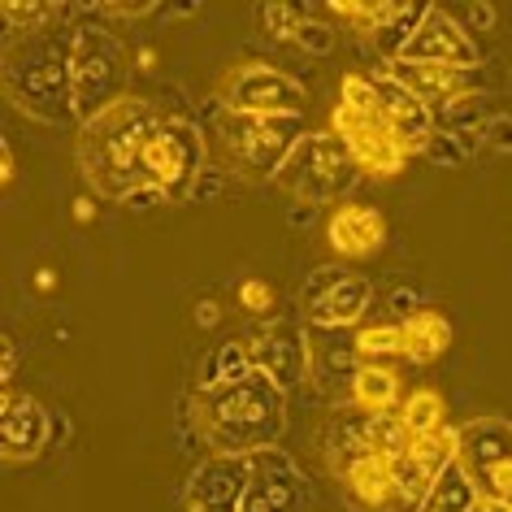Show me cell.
Segmentation results:
<instances>
[{
  "instance_id": "1",
  "label": "cell",
  "mask_w": 512,
  "mask_h": 512,
  "mask_svg": "<svg viewBox=\"0 0 512 512\" xmlns=\"http://www.w3.org/2000/svg\"><path fill=\"white\" fill-rule=\"evenodd\" d=\"M161 122H165V109L135 92L122 96L118 105H109L105 113H96L92 122H83L79 144H74L83 183L100 200H118V204L131 200L139 187H148L144 148Z\"/></svg>"
},
{
  "instance_id": "2",
  "label": "cell",
  "mask_w": 512,
  "mask_h": 512,
  "mask_svg": "<svg viewBox=\"0 0 512 512\" xmlns=\"http://www.w3.org/2000/svg\"><path fill=\"white\" fill-rule=\"evenodd\" d=\"M196 434L217 456H252L278 447L287 430V391L270 374L252 369L235 382L200 387L191 400Z\"/></svg>"
},
{
  "instance_id": "3",
  "label": "cell",
  "mask_w": 512,
  "mask_h": 512,
  "mask_svg": "<svg viewBox=\"0 0 512 512\" xmlns=\"http://www.w3.org/2000/svg\"><path fill=\"white\" fill-rule=\"evenodd\" d=\"M5 96L18 113L40 126H74L70 92V27L40 35H9L5 44Z\"/></svg>"
},
{
  "instance_id": "4",
  "label": "cell",
  "mask_w": 512,
  "mask_h": 512,
  "mask_svg": "<svg viewBox=\"0 0 512 512\" xmlns=\"http://www.w3.org/2000/svg\"><path fill=\"white\" fill-rule=\"evenodd\" d=\"M330 126L343 139V148L352 152L356 170L374 178H395L408 165V152L400 135L387 126V118L374 109V87L365 74H343L339 83V105L330 113Z\"/></svg>"
},
{
  "instance_id": "5",
  "label": "cell",
  "mask_w": 512,
  "mask_h": 512,
  "mask_svg": "<svg viewBox=\"0 0 512 512\" xmlns=\"http://www.w3.org/2000/svg\"><path fill=\"white\" fill-rule=\"evenodd\" d=\"M126 83H131V61L118 35L96 22H70V92L79 126L131 96Z\"/></svg>"
},
{
  "instance_id": "6",
  "label": "cell",
  "mask_w": 512,
  "mask_h": 512,
  "mask_svg": "<svg viewBox=\"0 0 512 512\" xmlns=\"http://www.w3.org/2000/svg\"><path fill=\"white\" fill-rule=\"evenodd\" d=\"M309 135L304 118H261V113H226L217 118V144L235 174L252 183H274L296 144Z\"/></svg>"
},
{
  "instance_id": "7",
  "label": "cell",
  "mask_w": 512,
  "mask_h": 512,
  "mask_svg": "<svg viewBox=\"0 0 512 512\" xmlns=\"http://www.w3.org/2000/svg\"><path fill=\"white\" fill-rule=\"evenodd\" d=\"M356 178H361V170H356L352 152L343 148V139L335 131H309L296 144V152L287 157V165L278 170L274 183L291 200L322 209V204H335L348 196L356 187Z\"/></svg>"
},
{
  "instance_id": "8",
  "label": "cell",
  "mask_w": 512,
  "mask_h": 512,
  "mask_svg": "<svg viewBox=\"0 0 512 512\" xmlns=\"http://www.w3.org/2000/svg\"><path fill=\"white\" fill-rule=\"evenodd\" d=\"M204 157H209V148H204L200 126L191 118H165L144 148V174L152 187L165 191L170 204H183V200H191L200 174L209 170Z\"/></svg>"
},
{
  "instance_id": "9",
  "label": "cell",
  "mask_w": 512,
  "mask_h": 512,
  "mask_svg": "<svg viewBox=\"0 0 512 512\" xmlns=\"http://www.w3.org/2000/svg\"><path fill=\"white\" fill-rule=\"evenodd\" d=\"M217 105L226 113H261V118H304L309 92L291 74L265 61H239L217 83Z\"/></svg>"
},
{
  "instance_id": "10",
  "label": "cell",
  "mask_w": 512,
  "mask_h": 512,
  "mask_svg": "<svg viewBox=\"0 0 512 512\" xmlns=\"http://www.w3.org/2000/svg\"><path fill=\"white\" fill-rule=\"evenodd\" d=\"M252 369L270 374L283 391H296L300 382H309V335L296 317H274L243 335Z\"/></svg>"
},
{
  "instance_id": "11",
  "label": "cell",
  "mask_w": 512,
  "mask_h": 512,
  "mask_svg": "<svg viewBox=\"0 0 512 512\" xmlns=\"http://www.w3.org/2000/svg\"><path fill=\"white\" fill-rule=\"evenodd\" d=\"M248 460H252V478L239 512H309L313 486L283 447H265V452H252Z\"/></svg>"
},
{
  "instance_id": "12",
  "label": "cell",
  "mask_w": 512,
  "mask_h": 512,
  "mask_svg": "<svg viewBox=\"0 0 512 512\" xmlns=\"http://www.w3.org/2000/svg\"><path fill=\"white\" fill-rule=\"evenodd\" d=\"M400 61H408V66H460V70L486 66L482 53H478V40H473L443 5L426 9V18H421V27H417L413 40H408Z\"/></svg>"
},
{
  "instance_id": "13",
  "label": "cell",
  "mask_w": 512,
  "mask_h": 512,
  "mask_svg": "<svg viewBox=\"0 0 512 512\" xmlns=\"http://www.w3.org/2000/svg\"><path fill=\"white\" fill-rule=\"evenodd\" d=\"M387 74L395 83H404L430 113L486 96V66L460 70V66H408V61H387Z\"/></svg>"
},
{
  "instance_id": "14",
  "label": "cell",
  "mask_w": 512,
  "mask_h": 512,
  "mask_svg": "<svg viewBox=\"0 0 512 512\" xmlns=\"http://www.w3.org/2000/svg\"><path fill=\"white\" fill-rule=\"evenodd\" d=\"M252 478V460L248 456H209L204 465H196L183 495V512H239L243 491Z\"/></svg>"
},
{
  "instance_id": "15",
  "label": "cell",
  "mask_w": 512,
  "mask_h": 512,
  "mask_svg": "<svg viewBox=\"0 0 512 512\" xmlns=\"http://www.w3.org/2000/svg\"><path fill=\"white\" fill-rule=\"evenodd\" d=\"M53 439V417L27 391H5L0 400V452L9 465H31Z\"/></svg>"
},
{
  "instance_id": "16",
  "label": "cell",
  "mask_w": 512,
  "mask_h": 512,
  "mask_svg": "<svg viewBox=\"0 0 512 512\" xmlns=\"http://www.w3.org/2000/svg\"><path fill=\"white\" fill-rule=\"evenodd\" d=\"M326 243L335 248L339 261H365V256L382 252V243H387V217L374 204L343 200L326 222Z\"/></svg>"
},
{
  "instance_id": "17",
  "label": "cell",
  "mask_w": 512,
  "mask_h": 512,
  "mask_svg": "<svg viewBox=\"0 0 512 512\" xmlns=\"http://www.w3.org/2000/svg\"><path fill=\"white\" fill-rule=\"evenodd\" d=\"M369 87H374V109L387 118V126L395 135H400V144L408 152H421L426 148V139L434 135V113L421 105V100L408 92L404 83H395L391 74H374L369 79Z\"/></svg>"
},
{
  "instance_id": "18",
  "label": "cell",
  "mask_w": 512,
  "mask_h": 512,
  "mask_svg": "<svg viewBox=\"0 0 512 512\" xmlns=\"http://www.w3.org/2000/svg\"><path fill=\"white\" fill-rule=\"evenodd\" d=\"M356 369H361V356H356V339L352 335L309 326V382H317V391L322 395L352 391Z\"/></svg>"
},
{
  "instance_id": "19",
  "label": "cell",
  "mask_w": 512,
  "mask_h": 512,
  "mask_svg": "<svg viewBox=\"0 0 512 512\" xmlns=\"http://www.w3.org/2000/svg\"><path fill=\"white\" fill-rule=\"evenodd\" d=\"M512 460V421L504 417H473L460 426V447H456V465L469 473L473 486H482V478L495 465Z\"/></svg>"
},
{
  "instance_id": "20",
  "label": "cell",
  "mask_w": 512,
  "mask_h": 512,
  "mask_svg": "<svg viewBox=\"0 0 512 512\" xmlns=\"http://www.w3.org/2000/svg\"><path fill=\"white\" fill-rule=\"evenodd\" d=\"M339 482L348 499L365 512H400V495H395V473H391V456L365 452L348 460L339 469Z\"/></svg>"
},
{
  "instance_id": "21",
  "label": "cell",
  "mask_w": 512,
  "mask_h": 512,
  "mask_svg": "<svg viewBox=\"0 0 512 512\" xmlns=\"http://www.w3.org/2000/svg\"><path fill=\"white\" fill-rule=\"evenodd\" d=\"M374 304V283L361 274H348L343 283L330 291L326 300H317L313 309H304V326H322V330H352Z\"/></svg>"
},
{
  "instance_id": "22",
  "label": "cell",
  "mask_w": 512,
  "mask_h": 512,
  "mask_svg": "<svg viewBox=\"0 0 512 512\" xmlns=\"http://www.w3.org/2000/svg\"><path fill=\"white\" fill-rule=\"evenodd\" d=\"M348 404L361 408V413H400L404 404V391H400V374L395 369H387L382 361H361V369H356L352 378V391H348Z\"/></svg>"
},
{
  "instance_id": "23",
  "label": "cell",
  "mask_w": 512,
  "mask_h": 512,
  "mask_svg": "<svg viewBox=\"0 0 512 512\" xmlns=\"http://www.w3.org/2000/svg\"><path fill=\"white\" fill-rule=\"evenodd\" d=\"M400 330H404V352L400 356H408L413 365H430L452 348V322L434 309H417L408 322H400Z\"/></svg>"
},
{
  "instance_id": "24",
  "label": "cell",
  "mask_w": 512,
  "mask_h": 512,
  "mask_svg": "<svg viewBox=\"0 0 512 512\" xmlns=\"http://www.w3.org/2000/svg\"><path fill=\"white\" fill-rule=\"evenodd\" d=\"M0 14H5L14 35H40L48 27H61L70 18V5H57V0H5Z\"/></svg>"
},
{
  "instance_id": "25",
  "label": "cell",
  "mask_w": 512,
  "mask_h": 512,
  "mask_svg": "<svg viewBox=\"0 0 512 512\" xmlns=\"http://www.w3.org/2000/svg\"><path fill=\"white\" fill-rule=\"evenodd\" d=\"M473 499H478V486H473L469 473L452 460V465H447L439 478H434V486H430V495H426V504H421V512H469Z\"/></svg>"
},
{
  "instance_id": "26",
  "label": "cell",
  "mask_w": 512,
  "mask_h": 512,
  "mask_svg": "<svg viewBox=\"0 0 512 512\" xmlns=\"http://www.w3.org/2000/svg\"><path fill=\"white\" fill-rule=\"evenodd\" d=\"M426 0H400V5H395V14H391V22L387 27H382L378 35H374V48L387 61H400V53L408 48V40H413L417 35V27H421V18H426Z\"/></svg>"
},
{
  "instance_id": "27",
  "label": "cell",
  "mask_w": 512,
  "mask_h": 512,
  "mask_svg": "<svg viewBox=\"0 0 512 512\" xmlns=\"http://www.w3.org/2000/svg\"><path fill=\"white\" fill-rule=\"evenodd\" d=\"M391 473H395V495H400V512H421V504H426V495H430V486H434V473L421 465L413 452L391 456Z\"/></svg>"
},
{
  "instance_id": "28",
  "label": "cell",
  "mask_w": 512,
  "mask_h": 512,
  "mask_svg": "<svg viewBox=\"0 0 512 512\" xmlns=\"http://www.w3.org/2000/svg\"><path fill=\"white\" fill-rule=\"evenodd\" d=\"M456 447H460V430L456 426H439L430 434H413V443H408V452H413L421 465H426L434 478L456 460Z\"/></svg>"
},
{
  "instance_id": "29",
  "label": "cell",
  "mask_w": 512,
  "mask_h": 512,
  "mask_svg": "<svg viewBox=\"0 0 512 512\" xmlns=\"http://www.w3.org/2000/svg\"><path fill=\"white\" fill-rule=\"evenodd\" d=\"M400 421L408 426V434H430V430L447 426V404H443V395L430 391V387L413 391V395H408V400L400 404Z\"/></svg>"
},
{
  "instance_id": "30",
  "label": "cell",
  "mask_w": 512,
  "mask_h": 512,
  "mask_svg": "<svg viewBox=\"0 0 512 512\" xmlns=\"http://www.w3.org/2000/svg\"><path fill=\"white\" fill-rule=\"evenodd\" d=\"M395 5H400V0H335L330 9H335V14L348 22L352 31H361V35H369V40H374V35L391 22Z\"/></svg>"
},
{
  "instance_id": "31",
  "label": "cell",
  "mask_w": 512,
  "mask_h": 512,
  "mask_svg": "<svg viewBox=\"0 0 512 512\" xmlns=\"http://www.w3.org/2000/svg\"><path fill=\"white\" fill-rule=\"evenodd\" d=\"M243 374H252L248 348H243V339H226L222 348L209 356V365H204L200 387H213V382H235V378H243Z\"/></svg>"
},
{
  "instance_id": "32",
  "label": "cell",
  "mask_w": 512,
  "mask_h": 512,
  "mask_svg": "<svg viewBox=\"0 0 512 512\" xmlns=\"http://www.w3.org/2000/svg\"><path fill=\"white\" fill-rule=\"evenodd\" d=\"M352 339H356V356H361V361H382V356H400L404 352V330H400V322L361 326Z\"/></svg>"
},
{
  "instance_id": "33",
  "label": "cell",
  "mask_w": 512,
  "mask_h": 512,
  "mask_svg": "<svg viewBox=\"0 0 512 512\" xmlns=\"http://www.w3.org/2000/svg\"><path fill=\"white\" fill-rule=\"evenodd\" d=\"M408 443H413V434L400 421V413H382V417H369V452L378 456H400L408 452Z\"/></svg>"
},
{
  "instance_id": "34",
  "label": "cell",
  "mask_w": 512,
  "mask_h": 512,
  "mask_svg": "<svg viewBox=\"0 0 512 512\" xmlns=\"http://www.w3.org/2000/svg\"><path fill=\"white\" fill-rule=\"evenodd\" d=\"M261 27H265V35L270 40H287V44H296V35H300V27H304V14L296 5H261Z\"/></svg>"
},
{
  "instance_id": "35",
  "label": "cell",
  "mask_w": 512,
  "mask_h": 512,
  "mask_svg": "<svg viewBox=\"0 0 512 512\" xmlns=\"http://www.w3.org/2000/svg\"><path fill=\"white\" fill-rule=\"evenodd\" d=\"M343 278H348V270H339V265H322V270H313L309 278H304V287H300V313L313 309L317 300H326Z\"/></svg>"
},
{
  "instance_id": "36",
  "label": "cell",
  "mask_w": 512,
  "mask_h": 512,
  "mask_svg": "<svg viewBox=\"0 0 512 512\" xmlns=\"http://www.w3.org/2000/svg\"><path fill=\"white\" fill-rule=\"evenodd\" d=\"M296 48H304V53H313V57H330V53H335V27L304 18V27L296 35Z\"/></svg>"
},
{
  "instance_id": "37",
  "label": "cell",
  "mask_w": 512,
  "mask_h": 512,
  "mask_svg": "<svg viewBox=\"0 0 512 512\" xmlns=\"http://www.w3.org/2000/svg\"><path fill=\"white\" fill-rule=\"evenodd\" d=\"M421 152H426L430 161H439V165H452V170H456V165H465V161H469V152L460 148V139H456L452 131H434V135L426 139V148H421Z\"/></svg>"
},
{
  "instance_id": "38",
  "label": "cell",
  "mask_w": 512,
  "mask_h": 512,
  "mask_svg": "<svg viewBox=\"0 0 512 512\" xmlns=\"http://www.w3.org/2000/svg\"><path fill=\"white\" fill-rule=\"evenodd\" d=\"M239 304L248 313H270L274 309V287L261 283V278H243L239 283Z\"/></svg>"
},
{
  "instance_id": "39",
  "label": "cell",
  "mask_w": 512,
  "mask_h": 512,
  "mask_svg": "<svg viewBox=\"0 0 512 512\" xmlns=\"http://www.w3.org/2000/svg\"><path fill=\"white\" fill-rule=\"evenodd\" d=\"M482 148L512 152V113H495V118H486V126H482Z\"/></svg>"
},
{
  "instance_id": "40",
  "label": "cell",
  "mask_w": 512,
  "mask_h": 512,
  "mask_svg": "<svg viewBox=\"0 0 512 512\" xmlns=\"http://www.w3.org/2000/svg\"><path fill=\"white\" fill-rule=\"evenodd\" d=\"M96 14H113V18H148L157 14V0H100V5H92Z\"/></svg>"
},
{
  "instance_id": "41",
  "label": "cell",
  "mask_w": 512,
  "mask_h": 512,
  "mask_svg": "<svg viewBox=\"0 0 512 512\" xmlns=\"http://www.w3.org/2000/svg\"><path fill=\"white\" fill-rule=\"evenodd\" d=\"M478 495H495V499H504V504H512V460H504V465H495L486 473Z\"/></svg>"
},
{
  "instance_id": "42",
  "label": "cell",
  "mask_w": 512,
  "mask_h": 512,
  "mask_svg": "<svg viewBox=\"0 0 512 512\" xmlns=\"http://www.w3.org/2000/svg\"><path fill=\"white\" fill-rule=\"evenodd\" d=\"M222 187H226L222 174H217V170H204L200 183H196V191H191V200H213V196H222Z\"/></svg>"
},
{
  "instance_id": "43",
  "label": "cell",
  "mask_w": 512,
  "mask_h": 512,
  "mask_svg": "<svg viewBox=\"0 0 512 512\" xmlns=\"http://www.w3.org/2000/svg\"><path fill=\"white\" fill-rule=\"evenodd\" d=\"M14 374H18V339L5 335V343H0V382H9Z\"/></svg>"
},
{
  "instance_id": "44",
  "label": "cell",
  "mask_w": 512,
  "mask_h": 512,
  "mask_svg": "<svg viewBox=\"0 0 512 512\" xmlns=\"http://www.w3.org/2000/svg\"><path fill=\"white\" fill-rule=\"evenodd\" d=\"M161 200H165V191L148 183V187H139V191H135V196H131V200H126V209H152V204H161ZM165 204H170V200H165Z\"/></svg>"
},
{
  "instance_id": "45",
  "label": "cell",
  "mask_w": 512,
  "mask_h": 512,
  "mask_svg": "<svg viewBox=\"0 0 512 512\" xmlns=\"http://www.w3.org/2000/svg\"><path fill=\"white\" fill-rule=\"evenodd\" d=\"M465 14H469V22H473V27H478V31H491V27H495V5H486V0H482V5H478V0H473V5L465 9Z\"/></svg>"
},
{
  "instance_id": "46",
  "label": "cell",
  "mask_w": 512,
  "mask_h": 512,
  "mask_svg": "<svg viewBox=\"0 0 512 512\" xmlns=\"http://www.w3.org/2000/svg\"><path fill=\"white\" fill-rule=\"evenodd\" d=\"M391 309H395V317H400V322H408V317L417 313V296H413V291H395V296H391Z\"/></svg>"
},
{
  "instance_id": "47",
  "label": "cell",
  "mask_w": 512,
  "mask_h": 512,
  "mask_svg": "<svg viewBox=\"0 0 512 512\" xmlns=\"http://www.w3.org/2000/svg\"><path fill=\"white\" fill-rule=\"evenodd\" d=\"M14 174H18V165H14V148L9 144H0V183H14Z\"/></svg>"
},
{
  "instance_id": "48",
  "label": "cell",
  "mask_w": 512,
  "mask_h": 512,
  "mask_svg": "<svg viewBox=\"0 0 512 512\" xmlns=\"http://www.w3.org/2000/svg\"><path fill=\"white\" fill-rule=\"evenodd\" d=\"M469 512H512V504H504V499H495V495H478Z\"/></svg>"
},
{
  "instance_id": "49",
  "label": "cell",
  "mask_w": 512,
  "mask_h": 512,
  "mask_svg": "<svg viewBox=\"0 0 512 512\" xmlns=\"http://www.w3.org/2000/svg\"><path fill=\"white\" fill-rule=\"evenodd\" d=\"M217 317H222V309H217L213 300H204L200 309H196V322H200V326H217Z\"/></svg>"
},
{
  "instance_id": "50",
  "label": "cell",
  "mask_w": 512,
  "mask_h": 512,
  "mask_svg": "<svg viewBox=\"0 0 512 512\" xmlns=\"http://www.w3.org/2000/svg\"><path fill=\"white\" fill-rule=\"evenodd\" d=\"M313 217V204H304V209H291V226H300V222H309Z\"/></svg>"
}]
</instances>
